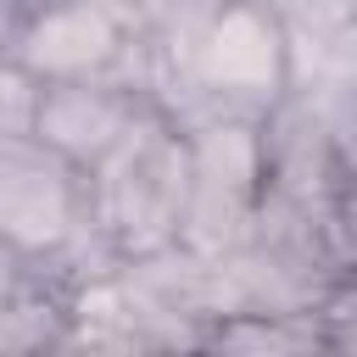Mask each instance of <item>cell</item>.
I'll list each match as a JSON object with an SVG mask.
<instances>
[{
	"label": "cell",
	"mask_w": 357,
	"mask_h": 357,
	"mask_svg": "<svg viewBox=\"0 0 357 357\" xmlns=\"http://www.w3.org/2000/svg\"><path fill=\"white\" fill-rule=\"evenodd\" d=\"M151 95L178 123L268 117L290 95V39L273 0H145Z\"/></svg>",
	"instance_id": "cell-1"
},
{
	"label": "cell",
	"mask_w": 357,
	"mask_h": 357,
	"mask_svg": "<svg viewBox=\"0 0 357 357\" xmlns=\"http://www.w3.org/2000/svg\"><path fill=\"white\" fill-rule=\"evenodd\" d=\"M0 240L39 268L45 279H61L73 290L95 284L112 257L95 234L89 206V167L45 145L39 134L0 139Z\"/></svg>",
	"instance_id": "cell-2"
},
{
	"label": "cell",
	"mask_w": 357,
	"mask_h": 357,
	"mask_svg": "<svg viewBox=\"0 0 357 357\" xmlns=\"http://www.w3.org/2000/svg\"><path fill=\"white\" fill-rule=\"evenodd\" d=\"M89 206L112 262L178 245L190 206V128L162 100L89 167Z\"/></svg>",
	"instance_id": "cell-3"
},
{
	"label": "cell",
	"mask_w": 357,
	"mask_h": 357,
	"mask_svg": "<svg viewBox=\"0 0 357 357\" xmlns=\"http://www.w3.org/2000/svg\"><path fill=\"white\" fill-rule=\"evenodd\" d=\"M11 50L50 78H134L151 84L145 0H33Z\"/></svg>",
	"instance_id": "cell-4"
},
{
	"label": "cell",
	"mask_w": 357,
	"mask_h": 357,
	"mask_svg": "<svg viewBox=\"0 0 357 357\" xmlns=\"http://www.w3.org/2000/svg\"><path fill=\"white\" fill-rule=\"evenodd\" d=\"M190 128V206L178 245L223 257L257 223L268 173H262V117H206Z\"/></svg>",
	"instance_id": "cell-5"
},
{
	"label": "cell",
	"mask_w": 357,
	"mask_h": 357,
	"mask_svg": "<svg viewBox=\"0 0 357 357\" xmlns=\"http://www.w3.org/2000/svg\"><path fill=\"white\" fill-rule=\"evenodd\" d=\"M151 106H156L151 84L134 78H50L39 95L33 134L61 156H73L78 167H95Z\"/></svg>",
	"instance_id": "cell-6"
},
{
	"label": "cell",
	"mask_w": 357,
	"mask_h": 357,
	"mask_svg": "<svg viewBox=\"0 0 357 357\" xmlns=\"http://www.w3.org/2000/svg\"><path fill=\"white\" fill-rule=\"evenodd\" d=\"M78 324V290L61 279H33L0 301V357H61Z\"/></svg>",
	"instance_id": "cell-7"
},
{
	"label": "cell",
	"mask_w": 357,
	"mask_h": 357,
	"mask_svg": "<svg viewBox=\"0 0 357 357\" xmlns=\"http://www.w3.org/2000/svg\"><path fill=\"white\" fill-rule=\"evenodd\" d=\"M201 357H329L312 312H234L218 318Z\"/></svg>",
	"instance_id": "cell-8"
},
{
	"label": "cell",
	"mask_w": 357,
	"mask_h": 357,
	"mask_svg": "<svg viewBox=\"0 0 357 357\" xmlns=\"http://www.w3.org/2000/svg\"><path fill=\"white\" fill-rule=\"evenodd\" d=\"M61 357H162V351H151V346L84 284V290H78V324H73Z\"/></svg>",
	"instance_id": "cell-9"
},
{
	"label": "cell",
	"mask_w": 357,
	"mask_h": 357,
	"mask_svg": "<svg viewBox=\"0 0 357 357\" xmlns=\"http://www.w3.org/2000/svg\"><path fill=\"white\" fill-rule=\"evenodd\" d=\"M39 95H45V78H39L17 50H0V139L33 134V123H39Z\"/></svg>",
	"instance_id": "cell-10"
},
{
	"label": "cell",
	"mask_w": 357,
	"mask_h": 357,
	"mask_svg": "<svg viewBox=\"0 0 357 357\" xmlns=\"http://www.w3.org/2000/svg\"><path fill=\"white\" fill-rule=\"evenodd\" d=\"M312 318H318L329 357H357V273H340L329 284V296L312 307Z\"/></svg>",
	"instance_id": "cell-11"
},
{
	"label": "cell",
	"mask_w": 357,
	"mask_h": 357,
	"mask_svg": "<svg viewBox=\"0 0 357 357\" xmlns=\"http://www.w3.org/2000/svg\"><path fill=\"white\" fill-rule=\"evenodd\" d=\"M335 245L346 273H357V123L340 139V173H335Z\"/></svg>",
	"instance_id": "cell-12"
},
{
	"label": "cell",
	"mask_w": 357,
	"mask_h": 357,
	"mask_svg": "<svg viewBox=\"0 0 357 357\" xmlns=\"http://www.w3.org/2000/svg\"><path fill=\"white\" fill-rule=\"evenodd\" d=\"M33 279H45V273H39V268H28V262L0 240V301H6V296H17V290H28Z\"/></svg>",
	"instance_id": "cell-13"
},
{
	"label": "cell",
	"mask_w": 357,
	"mask_h": 357,
	"mask_svg": "<svg viewBox=\"0 0 357 357\" xmlns=\"http://www.w3.org/2000/svg\"><path fill=\"white\" fill-rule=\"evenodd\" d=\"M22 0H0V50H11V39H17V28H22Z\"/></svg>",
	"instance_id": "cell-14"
},
{
	"label": "cell",
	"mask_w": 357,
	"mask_h": 357,
	"mask_svg": "<svg viewBox=\"0 0 357 357\" xmlns=\"http://www.w3.org/2000/svg\"><path fill=\"white\" fill-rule=\"evenodd\" d=\"M22 6H33V0H22Z\"/></svg>",
	"instance_id": "cell-15"
}]
</instances>
